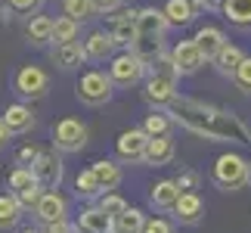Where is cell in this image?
Returning a JSON list of instances; mask_svg holds the SVG:
<instances>
[{"label": "cell", "instance_id": "cell-1", "mask_svg": "<svg viewBox=\"0 0 251 233\" xmlns=\"http://www.w3.org/2000/svg\"><path fill=\"white\" fill-rule=\"evenodd\" d=\"M168 112L174 115V121L180 128H186L192 134L205 140H217V143H251V128L233 115L229 109H220V106L192 100V96H177Z\"/></svg>", "mask_w": 251, "mask_h": 233}, {"label": "cell", "instance_id": "cell-2", "mask_svg": "<svg viewBox=\"0 0 251 233\" xmlns=\"http://www.w3.org/2000/svg\"><path fill=\"white\" fill-rule=\"evenodd\" d=\"M168 16L165 9H155V6H143L140 9V25H137V41H133L130 50L146 59L149 65L158 62L165 56V31H168Z\"/></svg>", "mask_w": 251, "mask_h": 233}, {"label": "cell", "instance_id": "cell-3", "mask_svg": "<svg viewBox=\"0 0 251 233\" xmlns=\"http://www.w3.org/2000/svg\"><path fill=\"white\" fill-rule=\"evenodd\" d=\"M149 69H152V72L146 75L143 96H146V103H152L155 109H168V106L180 96V93H177L180 75H177V69H174V62H171V53L161 56L158 62H152Z\"/></svg>", "mask_w": 251, "mask_h": 233}, {"label": "cell", "instance_id": "cell-4", "mask_svg": "<svg viewBox=\"0 0 251 233\" xmlns=\"http://www.w3.org/2000/svg\"><path fill=\"white\" fill-rule=\"evenodd\" d=\"M109 75H112L115 87H133V84L146 81L149 62L140 59L133 50H121V53H115L112 59H109Z\"/></svg>", "mask_w": 251, "mask_h": 233}, {"label": "cell", "instance_id": "cell-5", "mask_svg": "<svg viewBox=\"0 0 251 233\" xmlns=\"http://www.w3.org/2000/svg\"><path fill=\"white\" fill-rule=\"evenodd\" d=\"M211 180H214L220 190H226V193L242 190L248 183V162L242 159V155H236V152H224L214 162V168H211Z\"/></svg>", "mask_w": 251, "mask_h": 233}, {"label": "cell", "instance_id": "cell-6", "mask_svg": "<svg viewBox=\"0 0 251 233\" xmlns=\"http://www.w3.org/2000/svg\"><path fill=\"white\" fill-rule=\"evenodd\" d=\"M75 93H78V100H81L84 106H102V103L112 100L115 81H112L109 72L90 69V72H84V75L78 78V84H75Z\"/></svg>", "mask_w": 251, "mask_h": 233}, {"label": "cell", "instance_id": "cell-7", "mask_svg": "<svg viewBox=\"0 0 251 233\" xmlns=\"http://www.w3.org/2000/svg\"><path fill=\"white\" fill-rule=\"evenodd\" d=\"M13 87L25 100H41V96H47V90H50V75H47L41 65H22L13 78Z\"/></svg>", "mask_w": 251, "mask_h": 233}, {"label": "cell", "instance_id": "cell-8", "mask_svg": "<svg viewBox=\"0 0 251 233\" xmlns=\"http://www.w3.org/2000/svg\"><path fill=\"white\" fill-rule=\"evenodd\" d=\"M53 146L59 152H81L87 146V128L78 118H59L53 124Z\"/></svg>", "mask_w": 251, "mask_h": 233}, {"label": "cell", "instance_id": "cell-9", "mask_svg": "<svg viewBox=\"0 0 251 233\" xmlns=\"http://www.w3.org/2000/svg\"><path fill=\"white\" fill-rule=\"evenodd\" d=\"M171 62H174V69H177L180 78H189V75H196L208 59H205V53L199 50L196 37H189V41L174 44V50H171Z\"/></svg>", "mask_w": 251, "mask_h": 233}, {"label": "cell", "instance_id": "cell-10", "mask_svg": "<svg viewBox=\"0 0 251 233\" xmlns=\"http://www.w3.org/2000/svg\"><path fill=\"white\" fill-rule=\"evenodd\" d=\"M31 171H34V177L41 180L44 190H59V183H62V155L56 149H44L41 159L31 165Z\"/></svg>", "mask_w": 251, "mask_h": 233}, {"label": "cell", "instance_id": "cell-11", "mask_svg": "<svg viewBox=\"0 0 251 233\" xmlns=\"http://www.w3.org/2000/svg\"><path fill=\"white\" fill-rule=\"evenodd\" d=\"M146 146H149V134L143 128H130L124 131L118 140H115V152H118L121 162H143L146 159Z\"/></svg>", "mask_w": 251, "mask_h": 233}, {"label": "cell", "instance_id": "cell-12", "mask_svg": "<svg viewBox=\"0 0 251 233\" xmlns=\"http://www.w3.org/2000/svg\"><path fill=\"white\" fill-rule=\"evenodd\" d=\"M75 224H78V233H115V218L100 205V202L81 208V215H78Z\"/></svg>", "mask_w": 251, "mask_h": 233}, {"label": "cell", "instance_id": "cell-13", "mask_svg": "<svg viewBox=\"0 0 251 233\" xmlns=\"http://www.w3.org/2000/svg\"><path fill=\"white\" fill-rule=\"evenodd\" d=\"M137 25H140V9H124L121 16H115L112 28H109L115 44L124 47V50H130L133 41H137Z\"/></svg>", "mask_w": 251, "mask_h": 233}, {"label": "cell", "instance_id": "cell-14", "mask_svg": "<svg viewBox=\"0 0 251 233\" xmlns=\"http://www.w3.org/2000/svg\"><path fill=\"white\" fill-rule=\"evenodd\" d=\"M34 215H37V221L47 227V224L62 221L65 215H69V205H65V199H62L56 190H44V196L37 199V205H34Z\"/></svg>", "mask_w": 251, "mask_h": 233}, {"label": "cell", "instance_id": "cell-15", "mask_svg": "<svg viewBox=\"0 0 251 233\" xmlns=\"http://www.w3.org/2000/svg\"><path fill=\"white\" fill-rule=\"evenodd\" d=\"M177 155V146H174V137L165 134V137H149V146H146V159L143 165H152V168H165V165L174 162Z\"/></svg>", "mask_w": 251, "mask_h": 233}, {"label": "cell", "instance_id": "cell-16", "mask_svg": "<svg viewBox=\"0 0 251 233\" xmlns=\"http://www.w3.org/2000/svg\"><path fill=\"white\" fill-rule=\"evenodd\" d=\"M171 211H174V218H177L180 224L192 227V224H199V221H201V215H205V202H201L199 193H180L177 205H174Z\"/></svg>", "mask_w": 251, "mask_h": 233}, {"label": "cell", "instance_id": "cell-17", "mask_svg": "<svg viewBox=\"0 0 251 233\" xmlns=\"http://www.w3.org/2000/svg\"><path fill=\"white\" fill-rule=\"evenodd\" d=\"M115 47H118V44H115L112 31H90V34H87V41H84V50H87V59H90V62L112 59Z\"/></svg>", "mask_w": 251, "mask_h": 233}, {"label": "cell", "instance_id": "cell-18", "mask_svg": "<svg viewBox=\"0 0 251 233\" xmlns=\"http://www.w3.org/2000/svg\"><path fill=\"white\" fill-rule=\"evenodd\" d=\"M196 44H199V50L205 53V59H208V62H214V59H217V53L224 50L229 41H226V34L220 31L217 25H205V28H199V31H196Z\"/></svg>", "mask_w": 251, "mask_h": 233}, {"label": "cell", "instance_id": "cell-19", "mask_svg": "<svg viewBox=\"0 0 251 233\" xmlns=\"http://www.w3.org/2000/svg\"><path fill=\"white\" fill-rule=\"evenodd\" d=\"M53 25H56V19L50 16H28V22H25V37H28V44H34V47H47V44H53Z\"/></svg>", "mask_w": 251, "mask_h": 233}, {"label": "cell", "instance_id": "cell-20", "mask_svg": "<svg viewBox=\"0 0 251 233\" xmlns=\"http://www.w3.org/2000/svg\"><path fill=\"white\" fill-rule=\"evenodd\" d=\"M0 118L6 121L9 134H28V131L34 128V112H31V106H25V103L6 106V112L0 115Z\"/></svg>", "mask_w": 251, "mask_h": 233}, {"label": "cell", "instance_id": "cell-21", "mask_svg": "<svg viewBox=\"0 0 251 233\" xmlns=\"http://www.w3.org/2000/svg\"><path fill=\"white\" fill-rule=\"evenodd\" d=\"M50 59L59 65V69H78L81 62H87V50H84V44H78V41L56 44L53 53H50Z\"/></svg>", "mask_w": 251, "mask_h": 233}, {"label": "cell", "instance_id": "cell-22", "mask_svg": "<svg viewBox=\"0 0 251 233\" xmlns=\"http://www.w3.org/2000/svg\"><path fill=\"white\" fill-rule=\"evenodd\" d=\"M180 187H177V180H158L155 187L149 190V202L155 208H161V211H168V208H174L177 205V199H180Z\"/></svg>", "mask_w": 251, "mask_h": 233}, {"label": "cell", "instance_id": "cell-23", "mask_svg": "<svg viewBox=\"0 0 251 233\" xmlns=\"http://www.w3.org/2000/svg\"><path fill=\"white\" fill-rule=\"evenodd\" d=\"M93 174H96V180H100V187H102V193H109V190H115L121 183V165L118 162H112V159H96L93 165Z\"/></svg>", "mask_w": 251, "mask_h": 233}, {"label": "cell", "instance_id": "cell-24", "mask_svg": "<svg viewBox=\"0 0 251 233\" xmlns=\"http://www.w3.org/2000/svg\"><path fill=\"white\" fill-rule=\"evenodd\" d=\"M174 124H177V121H174V115H171L168 109H152L146 118H143L140 128L146 131L149 137H165V134L174 131Z\"/></svg>", "mask_w": 251, "mask_h": 233}, {"label": "cell", "instance_id": "cell-25", "mask_svg": "<svg viewBox=\"0 0 251 233\" xmlns=\"http://www.w3.org/2000/svg\"><path fill=\"white\" fill-rule=\"evenodd\" d=\"M22 202L16 199V193H0V230H13L22 221Z\"/></svg>", "mask_w": 251, "mask_h": 233}, {"label": "cell", "instance_id": "cell-26", "mask_svg": "<svg viewBox=\"0 0 251 233\" xmlns=\"http://www.w3.org/2000/svg\"><path fill=\"white\" fill-rule=\"evenodd\" d=\"M165 16H168V22L171 25H177V28H183V25H189L192 19H196L199 13H196V3L192 0H168L165 6Z\"/></svg>", "mask_w": 251, "mask_h": 233}, {"label": "cell", "instance_id": "cell-27", "mask_svg": "<svg viewBox=\"0 0 251 233\" xmlns=\"http://www.w3.org/2000/svg\"><path fill=\"white\" fill-rule=\"evenodd\" d=\"M224 19L236 28H251V0H224Z\"/></svg>", "mask_w": 251, "mask_h": 233}, {"label": "cell", "instance_id": "cell-28", "mask_svg": "<svg viewBox=\"0 0 251 233\" xmlns=\"http://www.w3.org/2000/svg\"><path fill=\"white\" fill-rule=\"evenodd\" d=\"M6 187H9V193L22 196L25 190H34V187H41V180L34 177V171H31V168H22V165H19L16 171H9V177H6Z\"/></svg>", "mask_w": 251, "mask_h": 233}, {"label": "cell", "instance_id": "cell-29", "mask_svg": "<svg viewBox=\"0 0 251 233\" xmlns=\"http://www.w3.org/2000/svg\"><path fill=\"white\" fill-rule=\"evenodd\" d=\"M242 59H245V53L239 50V47L226 44L224 50L217 53L214 65H217V72H220V75H229V78H233V75H236V69H239V65H242Z\"/></svg>", "mask_w": 251, "mask_h": 233}, {"label": "cell", "instance_id": "cell-30", "mask_svg": "<svg viewBox=\"0 0 251 233\" xmlns=\"http://www.w3.org/2000/svg\"><path fill=\"white\" fill-rule=\"evenodd\" d=\"M78 31H81V22L62 13L59 19H56V25H53V44H72V41H78Z\"/></svg>", "mask_w": 251, "mask_h": 233}, {"label": "cell", "instance_id": "cell-31", "mask_svg": "<svg viewBox=\"0 0 251 233\" xmlns=\"http://www.w3.org/2000/svg\"><path fill=\"white\" fill-rule=\"evenodd\" d=\"M143 224H146V215L140 208H127L115 218V233H143Z\"/></svg>", "mask_w": 251, "mask_h": 233}, {"label": "cell", "instance_id": "cell-32", "mask_svg": "<svg viewBox=\"0 0 251 233\" xmlns=\"http://www.w3.org/2000/svg\"><path fill=\"white\" fill-rule=\"evenodd\" d=\"M75 190H78V196H84V199H96V196H102V187H100V180H96L93 168L78 171V177H75Z\"/></svg>", "mask_w": 251, "mask_h": 233}, {"label": "cell", "instance_id": "cell-33", "mask_svg": "<svg viewBox=\"0 0 251 233\" xmlns=\"http://www.w3.org/2000/svg\"><path fill=\"white\" fill-rule=\"evenodd\" d=\"M62 13L78 19V22H87V19L96 16V3L93 0H62Z\"/></svg>", "mask_w": 251, "mask_h": 233}, {"label": "cell", "instance_id": "cell-34", "mask_svg": "<svg viewBox=\"0 0 251 233\" xmlns=\"http://www.w3.org/2000/svg\"><path fill=\"white\" fill-rule=\"evenodd\" d=\"M100 205L109 211L112 218H118L121 211H127V208H130L127 202H124V196H118V193H102V196H100Z\"/></svg>", "mask_w": 251, "mask_h": 233}, {"label": "cell", "instance_id": "cell-35", "mask_svg": "<svg viewBox=\"0 0 251 233\" xmlns=\"http://www.w3.org/2000/svg\"><path fill=\"white\" fill-rule=\"evenodd\" d=\"M41 6H44V0H6V9L19 16H37Z\"/></svg>", "mask_w": 251, "mask_h": 233}, {"label": "cell", "instance_id": "cell-36", "mask_svg": "<svg viewBox=\"0 0 251 233\" xmlns=\"http://www.w3.org/2000/svg\"><path fill=\"white\" fill-rule=\"evenodd\" d=\"M233 84H236L242 93H251V56H245V59H242V65L236 69V75H233Z\"/></svg>", "mask_w": 251, "mask_h": 233}, {"label": "cell", "instance_id": "cell-37", "mask_svg": "<svg viewBox=\"0 0 251 233\" xmlns=\"http://www.w3.org/2000/svg\"><path fill=\"white\" fill-rule=\"evenodd\" d=\"M41 152H44L41 146H34V143H25V146L16 152V165H22V168H31V165L41 159Z\"/></svg>", "mask_w": 251, "mask_h": 233}, {"label": "cell", "instance_id": "cell-38", "mask_svg": "<svg viewBox=\"0 0 251 233\" xmlns=\"http://www.w3.org/2000/svg\"><path fill=\"white\" fill-rule=\"evenodd\" d=\"M174 180H177V187H180L183 193H196V190H199V171H192V168L180 171V177H174Z\"/></svg>", "mask_w": 251, "mask_h": 233}, {"label": "cell", "instance_id": "cell-39", "mask_svg": "<svg viewBox=\"0 0 251 233\" xmlns=\"http://www.w3.org/2000/svg\"><path fill=\"white\" fill-rule=\"evenodd\" d=\"M143 233H174V224L168 218H146V224H143Z\"/></svg>", "mask_w": 251, "mask_h": 233}, {"label": "cell", "instance_id": "cell-40", "mask_svg": "<svg viewBox=\"0 0 251 233\" xmlns=\"http://www.w3.org/2000/svg\"><path fill=\"white\" fill-rule=\"evenodd\" d=\"M47 233H78V224H72L69 218H62V221H53V224H47Z\"/></svg>", "mask_w": 251, "mask_h": 233}, {"label": "cell", "instance_id": "cell-41", "mask_svg": "<svg viewBox=\"0 0 251 233\" xmlns=\"http://www.w3.org/2000/svg\"><path fill=\"white\" fill-rule=\"evenodd\" d=\"M93 3H96V13H115L124 0H93Z\"/></svg>", "mask_w": 251, "mask_h": 233}, {"label": "cell", "instance_id": "cell-42", "mask_svg": "<svg viewBox=\"0 0 251 233\" xmlns=\"http://www.w3.org/2000/svg\"><path fill=\"white\" fill-rule=\"evenodd\" d=\"M9 137H13V134H9V128H6V121L0 118V149H6V143H9Z\"/></svg>", "mask_w": 251, "mask_h": 233}, {"label": "cell", "instance_id": "cell-43", "mask_svg": "<svg viewBox=\"0 0 251 233\" xmlns=\"http://www.w3.org/2000/svg\"><path fill=\"white\" fill-rule=\"evenodd\" d=\"M205 9H224V0H205Z\"/></svg>", "mask_w": 251, "mask_h": 233}, {"label": "cell", "instance_id": "cell-44", "mask_svg": "<svg viewBox=\"0 0 251 233\" xmlns=\"http://www.w3.org/2000/svg\"><path fill=\"white\" fill-rule=\"evenodd\" d=\"M248 187H251V162H248Z\"/></svg>", "mask_w": 251, "mask_h": 233}, {"label": "cell", "instance_id": "cell-45", "mask_svg": "<svg viewBox=\"0 0 251 233\" xmlns=\"http://www.w3.org/2000/svg\"><path fill=\"white\" fill-rule=\"evenodd\" d=\"M37 233H47V230H37Z\"/></svg>", "mask_w": 251, "mask_h": 233}]
</instances>
